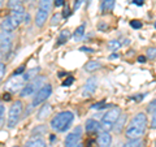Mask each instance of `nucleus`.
Segmentation results:
<instances>
[{"instance_id":"f257e3e1","label":"nucleus","mask_w":156,"mask_h":147,"mask_svg":"<svg viewBox=\"0 0 156 147\" xmlns=\"http://www.w3.org/2000/svg\"><path fill=\"white\" fill-rule=\"evenodd\" d=\"M146 129H147V116L144 113H136L126 126L125 135L129 139H138L144 135Z\"/></svg>"},{"instance_id":"f03ea898","label":"nucleus","mask_w":156,"mask_h":147,"mask_svg":"<svg viewBox=\"0 0 156 147\" xmlns=\"http://www.w3.org/2000/svg\"><path fill=\"white\" fill-rule=\"evenodd\" d=\"M25 18V11H23V7H17V8H13L12 13L9 14L8 17H5L2 22V29L3 31H8V33H12L13 30L20 26V23L23 21Z\"/></svg>"},{"instance_id":"7ed1b4c3","label":"nucleus","mask_w":156,"mask_h":147,"mask_svg":"<svg viewBox=\"0 0 156 147\" xmlns=\"http://www.w3.org/2000/svg\"><path fill=\"white\" fill-rule=\"evenodd\" d=\"M73 120H74V115L70 111H62L51 120V128L57 133H62L70 128Z\"/></svg>"},{"instance_id":"20e7f679","label":"nucleus","mask_w":156,"mask_h":147,"mask_svg":"<svg viewBox=\"0 0 156 147\" xmlns=\"http://www.w3.org/2000/svg\"><path fill=\"white\" fill-rule=\"evenodd\" d=\"M52 0H39V5L35 16V25L38 27H42L47 21V17L51 12Z\"/></svg>"},{"instance_id":"39448f33","label":"nucleus","mask_w":156,"mask_h":147,"mask_svg":"<svg viewBox=\"0 0 156 147\" xmlns=\"http://www.w3.org/2000/svg\"><path fill=\"white\" fill-rule=\"evenodd\" d=\"M120 116H121V109H120V108H117V107H113V108H111V109L103 116V119H101L100 128L104 129V130L112 129V128H113V126L116 125L117 120L120 119Z\"/></svg>"},{"instance_id":"423d86ee","label":"nucleus","mask_w":156,"mask_h":147,"mask_svg":"<svg viewBox=\"0 0 156 147\" xmlns=\"http://www.w3.org/2000/svg\"><path fill=\"white\" fill-rule=\"evenodd\" d=\"M22 102L17 100L16 103H13V106L11 107L9 109V113H8V128H14L17 125V122L20 120V117L22 115Z\"/></svg>"},{"instance_id":"0eeeda50","label":"nucleus","mask_w":156,"mask_h":147,"mask_svg":"<svg viewBox=\"0 0 156 147\" xmlns=\"http://www.w3.org/2000/svg\"><path fill=\"white\" fill-rule=\"evenodd\" d=\"M44 82V77H38V78H34L33 81H30L29 83H26L23 86V89L21 90V98H26V96H31V95H35V92L41 89V85Z\"/></svg>"},{"instance_id":"6e6552de","label":"nucleus","mask_w":156,"mask_h":147,"mask_svg":"<svg viewBox=\"0 0 156 147\" xmlns=\"http://www.w3.org/2000/svg\"><path fill=\"white\" fill-rule=\"evenodd\" d=\"M52 94V86L51 85H48V83H46L44 86H42L41 89H39L37 92H35V95H34V99H33V107H37L39 106L41 103L43 102H46L48 98H50V95Z\"/></svg>"},{"instance_id":"1a4fd4ad","label":"nucleus","mask_w":156,"mask_h":147,"mask_svg":"<svg viewBox=\"0 0 156 147\" xmlns=\"http://www.w3.org/2000/svg\"><path fill=\"white\" fill-rule=\"evenodd\" d=\"M12 42H13V35L12 33L3 31L0 33V52L2 53H8L12 48Z\"/></svg>"},{"instance_id":"9d476101","label":"nucleus","mask_w":156,"mask_h":147,"mask_svg":"<svg viewBox=\"0 0 156 147\" xmlns=\"http://www.w3.org/2000/svg\"><path fill=\"white\" fill-rule=\"evenodd\" d=\"M25 83L22 76H13L11 80H8V82L5 83V90L11 91V92H16L17 90H20Z\"/></svg>"},{"instance_id":"9b49d317","label":"nucleus","mask_w":156,"mask_h":147,"mask_svg":"<svg viewBox=\"0 0 156 147\" xmlns=\"http://www.w3.org/2000/svg\"><path fill=\"white\" fill-rule=\"evenodd\" d=\"M81 141V128H76L74 131L68 134L65 138V147H77Z\"/></svg>"},{"instance_id":"f8f14e48","label":"nucleus","mask_w":156,"mask_h":147,"mask_svg":"<svg viewBox=\"0 0 156 147\" xmlns=\"http://www.w3.org/2000/svg\"><path fill=\"white\" fill-rule=\"evenodd\" d=\"M98 87V80L95 77H90L89 80L86 81V85L83 87V91H82V94H83V96H89L91 94H94L95 90Z\"/></svg>"},{"instance_id":"ddd939ff","label":"nucleus","mask_w":156,"mask_h":147,"mask_svg":"<svg viewBox=\"0 0 156 147\" xmlns=\"http://www.w3.org/2000/svg\"><path fill=\"white\" fill-rule=\"evenodd\" d=\"M112 143V137L108 131H103L98 137V147H109Z\"/></svg>"},{"instance_id":"4468645a","label":"nucleus","mask_w":156,"mask_h":147,"mask_svg":"<svg viewBox=\"0 0 156 147\" xmlns=\"http://www.w3.org/2000/svg\"><path fill=\"white\" fill-rule=\"evenodd\" d=\"M85 126H86V131H87V133H96L99 129H101L100 124L96 120H94V119H89V120H87Z\"/></svg>"},{"instance_id":"2eb2a0df","label":"nucleus","mask_w":156,"mask_h":147,"mask_svg":"<svg viewBox=\"0 0 156 147\" xmlns=\"http://www.w3.org/2000/svg\"><path fill=\"white\" fill-rule=\"evenodd\" d=\"M115 2L116 0H101V5H100V11L103 14L109 13L115 7Z\"/></svg>"},{"instance_id":"dca6fc26","label":"nucleus","mask_w":156,"mask_h":147,"mask_svg":"<svg viewBox=\"0 0 156 147\" xmlns=\"http://www.w3.org/2000/svg\"><path fill=\"white\" fill-rule=\"evenodd\" d=\"M25 147H46V142H44V139L35 137V138L29 139L25 143Z\"/></svg>"},{"instance_id":"f3484780","label":"nucleus","mask_w":156,"mask_h":147,"mask_svg":"<svg viewBox=\"0 0 156 147\" xmlns=\"http://www.w3.org/2000/svg\"><path fill=\"white\" fill-rule=\"evenodd\" d=\"M50 113H51V106L50 104H44L41 108V111L38 112V120H44Z\"/></svg>"},{"instance_id":"a211bd4d","label":"nucleus","mask_w":156,"mask_h":147,"mask_svg":"<svg viewBox=\"0 0 156 147\" xmlns=\"http://www.w3.org/2000/svg\"><path fill=\"white\" fill-rule=\"evenodd\" d=\"M100 68V63L99 61H89L87 64L85 65V70H87V72H95V70H98Z\"/></svg>"},{"instance_id":"6ab92c4d","label":"nucleus","mask_w":156,"mask_h":147,"mask_svg":"<svg viewBox=\"0 0 156 147\" xmlns=\"http://www.w3.org/2000/svg\"><path fill=\"white\" fill-rule=\"evenodd\" d=\"M85 29H86V25L85 23H82L81 26H78L76 29V33H74V41H80V39H82V37L85 35Z\"/></svg>"},{"instance_id":"aec40b11","label":"nucleus","mask_w":156,"mask_h":147,"mask_svg":"<svg viewBox=\"0 0 156 147\" xmlns=\"http://www.w3.org/2000/svg\"><path fill=\"white\" fill-rule=\"evenodd\" d=\"M142 145H143L142 139L138 138V139H129L126 143H124L122 147H140Z\"/></svg>"},{"instance_id":"412c9836","label":"nucleus","mask_w":156,"mask_h":147,"mask_svg":"<svg viewBox=\"0 0 156 147\" xmlns=\"http://www.w3.org/2000/svg\"><path fill=\"white\" fill-rule=\"evenodd\" d=\"M69 37H70L69 30H62L61 34H60V37H58V39H57V45H62V43H65L68 39H69Z\"/></svg>"},{"instance_id":"4be33fe9","label":"nucleus","mask_w":156,"mask_h":147,"mask_svg":"<svg viewBox=\"0 0 156 147\" xmlns=\"http://www.w3.org/2000/svg\"><path fill=\"white\" fill-rule=\"evenodd\" d=\"M38 72H39V68H34V69H31V70H29L27 73H25V74H23L22 77H23V80L27 82V81H30V78H31V77L35 76L34 73H38Z\"/></svg>"},{"instance_id":"5701e85b","label":"nucleus","mask_w":156,"mask_h":147,"mask_svg":"<svg viewBox=\"0 0 156 147\" xmlns=\"http://www.w3.org/2000/svg\"><path fill=\"white\" fill-rule=\"evenodd\" d=\"M120 117H121V121H120V119L117 120V121H119V124L116 125V128H113V130L116 131V133H120V131H121V129H122V124H124L125 120H126V116L125 115L124 116H120Z\"/></svg>"},{"instance_id":"b1692460","label":"nucleus","mask_w":156,"mask_h":147,"mask_svg":"<svg viewBox=\"0 0 156 147\" xmlns=\"http://www.w3.org/2000/svg\"><path fill=\"white\" fill-rule=\"evenodd\" d=\"M25 2L26 0H9V7H11L12 9L17 8V7H22V4Z\"/></svg>"},{"instance_id":"393cba45","label":"nucleus","mask_w":156,"mask_h":147,"mask_svg":"<svg viewBox=\"0 0 156 147\" xmlns=\"http://www.w3.org/2000/svg\"><path fill=\"white\" fill-rule=\"evenodd\" d=\"M147 56H146V59H151V60H154V59H156V47H151L147 50Z\"/></svg>"},{"instance_id":"a878e982","label":"nucleus","mask_w":156,"mask_h":147,"mask_svg":"<svg viewBox=\"0 0 156 147\" xmlns=\"http://www.w3.org/2000/svg\"><path fill=\"white\" fill-rule=\"evenodd\" d=\"M120 47H121L120 41H111L108 43V48L112 50V51H115V50H117V48H120Z\"/></svg>"},{"instance_id":"bb28decb","label":"nucleus","mask_w":156,"mask_h":147,"mask_svg":"<svg viewBox=\"0 0 156 147\" xmlns=\"http://www.w3.org/2000/svg\"><path fill=\"white\" fill-rule=\"evenodd\" d=\"M155 111H156V99L151 102L147 107V112H150V113H154Z\"/></svg>"},{"instance_id":"cd10ccee","label":"nucleus","mask_w":156,"mask_h":147,"mask_svg":"<svg viewBox=\"0 0 156 147\" xmlns=\"http://www.w3.org/2000/svg\"><path fill=\"white\" fill-rule=\"evenodd\" d=\"M130 26L133 29H140L142 27V22L138 21V20H133V21H130Z\"/></svg>"},{"instance_id":"c85d7f7f","label":"nucleus","mask_w":156,"mask_h":147,"mask_svg":"<svg viewBox=\"0 0 156 147\" xmlns=\"http://www.w3.org/2000/svg\"><path fill=\"white\" fill-rule=\"evenodd\" d=\"M107 104L104 102H100V103H96V104L94 106H91V108H94V109H101V108H105Z\"/></svg>"},{"instance_id":"c756f323","label":"nucleus","mask_w":156,"mask_h":147,"mask_svg":"<svg viewBox=\"0 0 156 147\" xmlns=\"http://www.w3.org/2000/svg\"><path fill=\"white\" fill-rule=\"evenodd\" d=\"M73 82H74V78H73L72 76H69V78H68V80H65V81H64V83H62V86H70Z\"/></svg>"},{"instance_id":"7c9ffc66","label":"nucleus","mask_w":156,"mask_h":147,"mask_svg":"<svg viewBox=\"0 0 156 147\" xmlns=\"http://www.w3.org/2000/svg\"><path fill=\"white\" fill-rule=\"evenodd\" d=\"M4 74H5V66H4L3 63H0V80L4 77Z\"/></svg>"},{"instance_id":"2f4dec72","label":"nucleus","mask_w":156,"mask_h":147,"mask_svg":"<svg viewBox=\"0 0 156 147\" xmlns=\"http://www.w3.org/2000/svg\"><path fill=\"white\" fill-rule=\"evenodd\" d=\"M58 21H60V14H55V16H53V18H52V25L55 26L56 23H58Z\"/></svg>"},{"instance_id":"473e14b6","label":"nucleus","mask_w":156,"mask_h":147,"mask_svg":"<svg viewBox=\"0 0 156 147\" xmlns=\"http://www.w3.org/2000/svg\"><path fill=\"white\" fill-rule=\"evenodd\" d=\"M23 70H25V66H23V65L20 66L17 70H14V76H21V73H22Z\"/></svg>"},{"instance_id":"72a5a7b5","label":"nucleus","mask_w":156,"mask_h":147,"mask_svg":"<svg viewBox=\"0 0 156 147\" xmlns=\"http://www.w3.org/2000/svg\"><path fill=\"white\" fill-rule=\"evenodd\" d=\"M107 27H108V25L104 23V22H99V23H98V29H99V30H105Z\"/></svg>"},{"instance_id":"f704fd0d","label":"nucleus","mask_w":156,"mask_h":147,"mask_svg":"<svg viewBox=\"0 0 156 147\" xmlns=\"http://www.w3.org/2000/svg\"><path fill=\"white\" fill-rule=\"evenodd\" d=\"M65 4V0H55V5L56 7H62Z\"/></svg>"},{"instance_id":"c9c22d12","label":"nucleus","mask_w":156,"mask_h":147,"mask_svg":"<svg viewBox=\"0 0 156 147\" xmlns=\"http://www.w3.org/2000/svg\"><path fill=\"white\" fill-rule=\"evenodd\" d=\"M82 2H83V0H76V2H74V11H77V9L81 7Z\"/></svg>"},{"instance_id":"e433bc0d","label":"nucleus","mask_w":156,"mask_h":147,"mask_svg":"<svg viewBox=\"0 0 156 147\" xmlns=\"http://www.w3.org/2000/svg\"><path fill=\"white\" fill-rule=\"evenodd\" d=\"M151 126L154 129H156V111L154 112V117H152V122H151Z\"/></svg>"},{"instance_id":"4c0bfd02","label":"nucleus","mask_w":156,"mask_h":147,"mask_svg":"<svg viewBox=\"0 0 156 147\" xmlns=\"http://www.w3.org/2000/svg\"><path fill=\"white\" fill-rule=\"evenodd\" d=\"M3 117H4V106L0 103V121L3 120Z\"/></svg>"},{"instance_id":"58836bf2","label":"nucleus","mask_w":156,"mask_h":147,"mask_svg":"<svg viewBox=\"0 0 156 147\" xmlns=\"http://www.w3.org/2000/svg\"><path fill=\"white\" fill-rule=\"evenodd\" d=\"M143 3H144V0H133V4H135V5H143Z\"/></svg>"},{"instance_id":"ea45409f","label":"nucleus","mask_w":156,"mask_h":147,"mask_svg":"<svg viewBox=\"0 0 156 147\" xmlns=\"http://www.w3.org/2000/svg\"><path fill=\"white\" fill-rule=\"evenodd\" d=\"M143 98H144V94H140V95H138V96H133L131 99H133V100H142Z\"/></svg>"},{"instance_id":"a19ab883","label":"nucleus","mask_w":156,"mask_h":147,"mask_svg":"<svg viewBox=\"0 0 156 147\" xmlns=\"http://www.w3.org/2000/svg\"><path fill=\"white\" fill-rule=\"evenodd\" d=\"M70 14V11H69V8H65V11H64V13H62V17H68Z\"/></svg>"},{"instance_id":"79ce46f5","label":"nucleus","mask_w":156,"mask_h":147,"mask_svg":"<svg viewBox=\"0 0 156 147\" xmlns=\"http://www.w3.org/2000/svg\"><path fill=\"white\" fill-rule=\"evenodd\" d=\"M81 51H86V52H94V50L92 48H87V47H82Z\"/></svg>"},{"instance_id":"37998d69","label":"nucleus","mask_w":156,"mask_h":147,"mask_svg":"<svg viewBox=\"0 0 156 147\" xmlns=\"http://www.w3.org/2000/svg\"><path fill=\"white\" fill-rule=\"evenodd\" d=\"M138 61H139V63H144V61H146V56H139V57H138Z\"/></svg>"},{"instance_id":"c03bdc74","label":"nucleus","mask_w":156,"mask_h":147,"mask_svg":"<svg viewBox=\"0 0 156 147\" xmlns=\"http://www.w3.org/2000/svg\"><path fill=\"white\" fill-rule=\"evenodd\" d=\"M116 57H119V55H112L109 59H116Z\"/></svg>"},{"instance_id":"a18cd8bd","label":"nucleus","mask_w":156,"mask_h":147,"mask_svg":"<svg viewBox=\"0 0 156 147\" xmlns=\"http://www.w3.org/2000/svg\"><path fill=\"white\" fill-rule=\"evenodd\" d=\"M3 7V0H0V8Z\"/></svg>"},{"instance_id":"49530a36","label":"nucleus","mask_w":156,"mask_h":147,"mask_svg":"<svg viewBox=\"0 0 156 147\" xmlns=\"http://www.w3.org/2000/svg\"><path fill=\"white\" fill-rule=\"evenodd\" d=\"M77 147H83V146H82V145H78V146H77Z\"/></svg>"},{"instance_id":"de8ad7c7","label":"nucleus","mask_w":156,"mask_h":147,"mask_svg":"<svg viewBox=\"0 0 156 147\" xmlns=\"http://www.w3.org/2000/svg\"><path fill=\"white\" fill-rule=\"evenodd\" d=\"M155 27H156V22H155Z\"/></svg>"},{"instance_id":"09e8293b","label":"nucleus","mask_w":156,"mask_h":147,"mask_svg":"<svg viewBox=\"0 0 156 147\" xmlns=\"http://www.w3.org/2000/svg\"><path fill=\"white\" fill-rule=\"evenodd\" d=\"M155 147H156V142H155Z\"/></svg>"},{"instance_id":"8fccbe9b","label":"nucleus","mask_w":156,"mask_h":147,"mask_svg":"<svg viewBox=\"0 0 156 147\" xmlns=\"http://www.w3.org/2000/svg\"><path fill=\"white\" fill-rule=\"evenodd\" d=\"M13 147H18V146H13Z\"/></svg>"}]
</instances>
